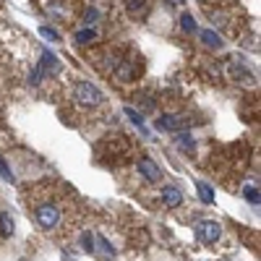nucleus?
<instances>
[{"instance_id":"obj_7","label":"nucleus","mask_w":261,"mask_h":261,"mask_svg":"<svg viewBox=\"0 0 261 261\" xmlns=\"http://www.w3.org/2000/svg\"><path fill=\"white\" fill-rule=\"evenodd\" d=\"M139 170L144 173L146 180H160L162 178V170L157 167V162H151V160H139Z\"/></svg>"},{"instance_id":"obj_17","label":"nucleus","mask_w":261,"mask_h":261,"mask_svg":"<svg viewBox=\"0 0 261 261\" xmlns=\"http://www.w3.org/2000/svg\"><path fill=\"white\" fill-rule=\"evenodd\" d=\"M42 34H44V37H47V39H58V34L53 32V29H47V26H44V29H42Z\"/></svg>"},{"instance_id":"obj_3","label":"nucleus","mask_w":261,"mask_h":261,"mask_svg":"<svg viewBox=\"0 0 261 261\" xmlns=\"http://www.w3.org/2000/svg\"><path fill=\"white\" fill-rule=\"evenodd\" d=\"M68 105H71V113H79L84 118H94L107 107V99L99 91V86L89 84V81H73Z\"/></svg>"},{"instance_id":"obj_18","label":"nucleus","mask_w":261,"mask_h":261,"mask_svg":"<svg viewBox=\"0 0 261 261\" xmlns=\"http://www.w3.org/2000/svg\"><path fill=\"white\" fill-rule=\"evenodd\" d=\"M0 8H3V0H0Z\"/></svg>"},{"instance_id":"obj_15","label":"nucleus","mask_w":261,"mask_h":261,"mask_svg":"<svg viewBox=\"0 0 261 261\" xmlns=\"http://www.w3.org/2000/svg\"><path fill=\"white\" fill-rule=\"evenodd\" d=\"M76 39H79V44H86V42L94 39V32H79V37H76Z\"/></svg>"},{"instance_id":"obj_5","label":"nucleus","mask_w":261,"mask_h":261,"mask_svg":"<svg viewBox=\"0 0 261 261\" xmlns=\"http://www.w3.org/2000/svg\"><path fill=\"white\" fill-rule=\"evenodd\" d=\"M99 157L107 160V165H126L136 157V144L133 139H123V136H115V139H105L99 146Z\"/></svg>"},{"instance_id":"obj_9","label":"nucleus","mask_w":261,"mask_h":261,"mask_svg":"<svg viewBox=\"0 0 261 261\" xmlns=\"http://www.w3.org/2000/svg\"><path fill=\"white\" fill-rule=\"evenodd\" d=\"M154 3V0H128V13H133V16H141V13Z\"/></svg>"},{"instance_id":"obj_1","label":"nucleus","mask_w":261,"mask_h":261,"mask_svg":"<svg viewBox=\"0 0 261 261\" xmlns=\"http://www.w3.org/2000/svg\"><path fill=\"white\" fill-rule=\"evenodd\" d=\"M24 209L34 225L47 235L55 238H71L79 233L84 220V201L79 198L68 183L60 180H39L21 191Z\"/></svg>"},{"instance_id":"obj_13","label":"nucleus","mask_w":261,"mask_h":261,"mask_svg":"<svg viewBox=\"0 0 261 261\" xmlns=\"http://www.w3.org/2000/svg\"><path fill=\"white\" fill-rule=\"evenodd\" d=\"M180 24H183V32H188V34H191V32H196V21H193L191 16H183V19H180Z\"/></svg>"},{"instance_id":"obj_12","label":"nucleus","mask_w":261,"mask_h":261,"mask_svg":"<svg viewBox=\"0 0 261 261\" xmlns=\"http://www.w3.org/2000/svg\"><path fill=\"white\" fill-rule=\"evenodd\" d=\"M201 37H204L206 44H214V47H220V44H222V39L214 34V32H209V29H206V32H201Z\"/></svg>"},{"instance_id":"obj_14","label":"nucleus","mask_w":261,"mask_h":261,"mask_svg":"<svg viewBox=\"0 0 261 261\" xmlns=\"http://www.w3.org/2000/svg\"><path fill=\"white\" fill-rule=\"evenodd\" d=\"M245 198H248V201H253V204H258V188L248 186V188H245Z\"/></svg>"},{"instance_id":"obj_4","label":"nucleus","mask_w":261,"mask_h":261,"mask_svg":"<svg viewBox=\"0 0 261 261\" xmlns=\"http://www.w3.org/2000/svg\"><path fill=\"white\" fill-rule=\"evenodd\" d=\"M141 73H144V58H141V53H136L133 47H128V44H126V53H123L120 63L115 66L113 79L118 84H133V81L141 79Z\"/></svg>"},{"instance_id":"obj_6","label":"nucleus","mask_w":261,"mask_h":261,"mask_svg":"<svg viewBox=\"0 0 261 261\" xmlns=\"http://www.w3.org/2000/svg\"><path fill=\"white\" fill-rule=\"evenodd\" d=\"M196 235L201 238L204 243H214V240H220L222 227H220V222H214V220H204V222L196 225Z\"/></svg>"},{"instance_id":"obj_11","label":"nucleus","mask_w":261,"mask_h":261,"mask_svg":"<svg viewBox=\"0 0 261 261\" xmlns=\"http://www.w3.org/2000/svg\"><path fill=\"white\" fill-rule=\"evenodd\" d=\"M0 233H3V235L13 233V220L8 217V214H0Z\"/></svg>"},{"instance_id":"obj_8","label":"nucleus","mask_w":261,"mask_h":261,"mask_svg":"<svg viewBox=\"0 0 261 261\" xmlns=\"http://www.w3.org/2000/svg\"><path fill=\"white\" fill-rule=\"evenodd\" d=\"M162 201H165L167 206H180V204H183V193H180L178 188H173V186H167V188L162 191Z\"/></svg>"},{"instance_id":"obj_16","label":"nucleus","mask_w":261,"mask_h":261,"mask_svg":"<svg viewBox=\"0 0 261 261\" xmlns=\"http://www.w3.org/2000/svg\"><path fill=\"white\" fill-rule=\"evenodd\" d=\"M126 113H128V118H131V120L136 123V126H141V118H139V115H136V113L131 110V107H128V110H126Z\"/></svg>"},{"instance_id":"obj_10","label":"nucleus","mask_w":261,"mask_h":261,"mask_svg":"<svg viewBox=\"0 0 261 261\" xmlns=\"http://www.w3.org/2000/svg\"><path fill=\"white\" fill-rule=\"evenodd\" d=\"M196 188H198V196H201L204 204H214V191L209 188V183H196Z\"/></svg>"},{"instance_id":"obj_2","label":"nucleus","mask_w":261,"mask_h":261,"mask_svg":"<svg viewBox=\"0 0 261 261\" xmlns=\"http://www.w3.org/2000/svg\"><path fill=\"white\" fill-rule=\"evenodd\" d=\"M24 71H29V42L0 34V89L19 81Z\"/></svg>"}]
</instances>
